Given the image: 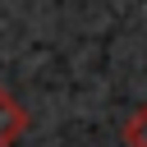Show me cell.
Segmentation results:
<instances>
[{
    "mask_svg": "<svg viewBox=\"0 0 147 147\" xmlns=\"http://www.w3.org/2000/svg\"><path fill=\"white\" fill-rule=\"evenodd\" d=\"M23 133H28V110H23V101H18L9 87H0V147H14Z\"/></svg>",
    "mask_w": 147,
    "mask_h": 147,
    "instance_id": "obj_1",
    "label": "cell"
},
{
    "mask_svg": "<svg viewBox=\"0 0 147 147\" xmlns=\"http://www.w3.org/2000/svg\"><path fill=\"white\" fill-rule=\"evenodd\" d=\"M124 147H147V106H133L124 119Z\"/></svg>",
    "mask_w": 147,
    "mask_h": 147,
    "instance_id": "obj_2",
    "label": "cell"
}]
</instances>
